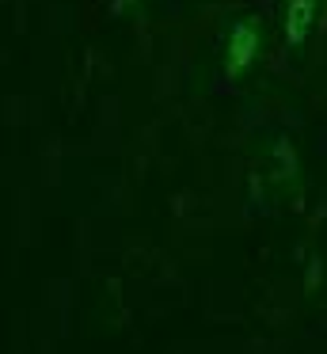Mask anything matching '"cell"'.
Wrapping results in <instances>:
<instances>
[{
    "instance_id": "7a4b0ae2",
    "label": "cell",
    "mask_w": 327,
    "mask_h": 354,
    "mask_svg": "<svg viewBox=\"0 0 327 354\" xmlns=\"http://www.w3.org/2000/svg\"><path fill=\"white\" fill-rule=\"evenodd\" d=\"M312 24H316V0H289L286 24H281V35H286L289 46H301V42L308 39Z\"/></svg>"
},
{
    "instance_id": "6da1fadb",
    "label": "cell",
    "mask_w": 327,
    "mask_h": 354,
    "mask_svg": "<svg viewBox=\"0 0 327 354\" xmlns=\"http://www.w3.org/2000/svg\"><path fill=\"white\" fill-rule=\"evenodd\" d=\"M259 46H263L259 19H240V24L228 31V42H225V77L228 80H240L243 73L255 65Z\"/></svg>"
},
{
    "instance_id": "3957f363",
    "label": "cell",
    "mask_w": 327,
    "mask_h": 354,
    "mask_svg": "<svg viewBox=\"0 0 327 354\" xmlns=\"http://www.w3.org/2000/svg\"><path fill=\"white\" fill-rule=\"evenodd\" d=\"M129 4H133V0H114V16H118V12H126Z\"/></svg>"
}]
</instances>
